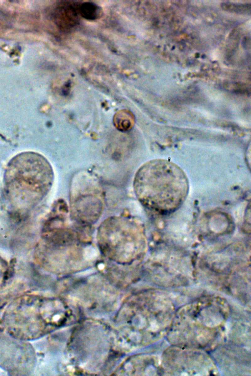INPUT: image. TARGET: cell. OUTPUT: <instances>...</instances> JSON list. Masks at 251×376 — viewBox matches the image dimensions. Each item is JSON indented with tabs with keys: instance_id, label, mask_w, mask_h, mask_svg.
<instances>
[{
	"instance_id": "7a4b0ae2",
	"label": "cell",
	"mask_w": 251,
	"mask_h": 376,
	"mask_svg": "<svg viewBox=\"0 0 251 376\" xmlns=\"http://www.w3.org/2000/svg\"><path fill=\"white\" fill-rule=\"evenodd\" d=\"M52 180V167L43 156L23 153L8 164L4 177L6 192L15 205L30 207L46 195Z\"/></svg>"
},
{
	"instance_id": "277c9868",
	"label": "cell",
	"mask_w": 251,
	"mask_h": 376,
	"mask_svg": "<svg viewBox=\"0 0 251 376\" xmlns=\"http://www.w3.org/2000/svg\"><path fill=\"white\" fill-rule=\"evenodd\" d=\"M78 13L79 6L70 3L61 4L56 10V23L64 29L71 28L77 23Z\"/></svg>"
},
{
	"instance_id": "3957f363",
	"label": "cell",
	"mask_w": 251,
	"mask_h": 376,
	"mask_svg": "<svg viewBox=\"0 0 251 376\" xmlns=\"http://www.w3.org/2000/svg\"><path fill=\"white\" fill-rule=\"evenodd\" d=\"M0 335V366L12 375H26L33 369V349L11 336Z\"/></svg>"
},
{
	"instance_id": "ba28073f",
	"label": "cell",
	"mask_w": 251,
	"mask_h": 376,
	"mask_svg": "<svg viewBox=\"0 0 251 376\" xmlns=\"http://www.w3.org/2000/svg\"><path fill=\"white\" fill-rule=\"evenodd\" d=\"M231 5H232L231 9L234 10L235 12H241V11L242 12L243 11V9L244 10V11H245L246 8H247L246 6H244V7L243 6L244 5H242L241 4H240V5L239 4H238H238H234V5H232V4Z\"/></svg>"
},
{
	"instance_id": "52a82bcc",
	"label": "cell",
	"mask_w": 251,
	"mask_h": 376,
	"mask_svg": "<svg viewBox=\"0 0 251 376\" xmlns=\"http://www.w3.org/2000/svg\"><path fill=\"white\" fill-rule=\"evenodd\" d=\"M9 270L8 263L0 256V286H1L8 278Z\"/></svg>"
},
{
	"instance_id": "5b68a950",
	"label": "cell",
	"mask_w": 251,
	"mask_h": 376,
	"mask_svg": "<svg viewBox=\"0 0 251 376\" xmlns=\"http://www.w3.org/2000/svg\"><path fill=\"white\" fill-rule=\"evenodd\" d=\"M79 13L84 18L93 20L101 15V10L95 3L85 2L79 5Z\"/></svg>"
},
{
	"instance_id": "6da1fadb",
	"label": "cell",
	"mask_w": 251,
	"mask_h": 376,
	"mask_svg": "<svg viewBox=\"0 0 251 376\" xmlns=\"http://www.w3.org/2000/svg\"><path fill=\"white\" fill-rule=\"evenodd\" d=\"M134 188L143 203L160 212H169L185 200L188 181L183 170L165 159H155L144 164L137 172Z\"/></svg>"
},
{
	"instance_id": "8992f818",
	"label": "cell",
	"mask_w": 251,
	"mask_h": 376,
	"mask_svg": "<svg viewBox=\"0 0 251 376\" xmlns=\"http://www.w3.org/2000/svg\"><path fill=\"white\" fill-rule=\"evenodd\" d=\"M115 122L116 124L120 122L118 125L119 128L121 129L127 130L130 127L132 120L131 114L126 111H122L116 116Z\"/></svg>"
}]
</instances>
